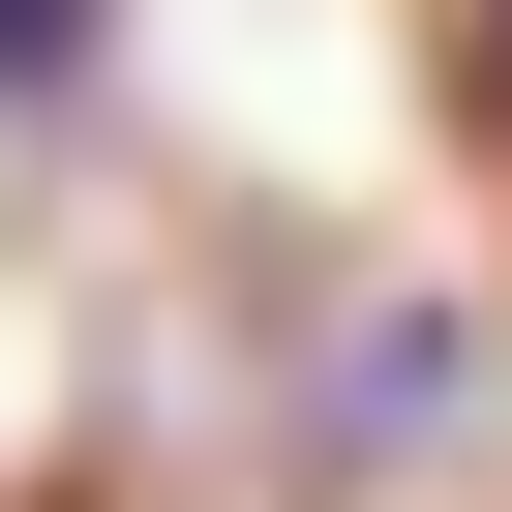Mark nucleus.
<instances>
[{
    "label": "nucleus",
    "instance_id": "2",
    "mask_svg": "<svg viewBox=\"0 0 512 512\" xmlns=\"http://www.w3.org/2000/svg\"><path fill=\"white\" fill-rule=\"evenodd\" d=\"M452 91H482V121H512V0H452Z\"/></svg>",
    "mask_w": 512,
    "mask_h": 512
},
{
    "label": "nucleus",
    "instance_id": "1",
    "mask_svg": "<svg viewBox=\"0 0 512 512\" xmlns=\"http://www.w3.org/2000/svg\"><path fill=\"white\" fill-rule=\"evenodd\" d=\"M91 31H121V0H0V121H31V91H91Z\"/></svg>",
    "mask_w": 512,
    "mask_h": 512
}]
</instances>
